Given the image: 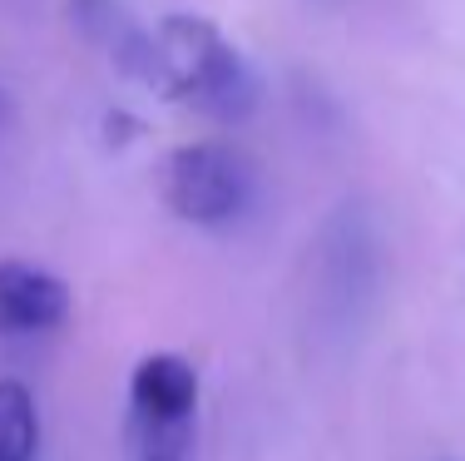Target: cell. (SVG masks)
I'll return each mask as SVG.
<instances>
[{"mask_svg": "<svg viewBox=\"0 0 465 461\" xmlns=\"http://www.w3.org/2000/svg\"><path fill=\"white\" fill-rule=\"evenodd\" d=\"M312 263H317V288H312L317 313L337 317V323H357L361 303L376 293V278H381V244H376V224L367 218V208L341 204L317 234Z\"/></svg>", "mask_w": 465, "mask_h": 461, "instance_id": "cell-3", "label": "cell"}, {"mask_svg": "<svg viewBox=\"0 0 465 461\" xmlns=\"http://www.w3.org/2000/svg\"><path fill=\"white\" fill-rule=\"evenodd\" d=\"M198 407V367L179 353H149L129 372V412L153 442H179Z\"/></svg>", "mask_w": 465, "mask_h": 461, "instance_id": "cell-4", "label": "cell"}, {"mask_svg": "<svg viewBox=\"0 0 465 461\" xmlns=\"http://www.w3.org/2000/svg\"><path fill=\"white\" fill-rule=\"evenodd\" d=\"M0 119H5V90H0Z\"/></svg>", "mask_w": 465, "mask_h": 461, "instance_id": "cell-8", "label": "cell"}, {"mask_svg": "<svg viewBox=\"0 0 465 461\" xmlns=\"http://www.w3.org/2000/svg\"><path fill=\"white\" fill-rule=\"evenodd\" d=\"M70 25L143 90L159 85V40H153V30L139 25L124 0H70Z\"/></svg>", "mask_w": 465, "mask_h": 461, "instance_id": "cell-5", "label": "cell"}, {"mask_svg": "<svg viewBox=\"0 0 465 461\" xmlns=\"http://www.w3.org/2000/svg\"><path fill=\"white\" fill-rule=\"evenodd\" d=\"M40 456V407L25 382L0 377V461Z\"/></svg>", "mask_w": 465, "mask_h": 461, "instance_id": "cell-7", "label": "cell"}, {"mask_svg": "<svg viewBox=\"0 0 465 461\" xmlns=\"http://www.w3.org/2000/svg\"><path fill=\"white\" fill-rule=\"evenodd\" d=\"M252 194H258L252 164L218 139L179 145L159 164V199L179 224L228 228L252 208Z\"/></svg>", "mask_w": 465, "mask_h": 461, "instance_id": "cell-2", "label": "cell"}, {"mask_svg": "<svg viewBox=\"0 0 465 461\" xmlns=\"http://www.w3.org/2000/svg\"><path fill=\"white\" fill-rule=\"evenodd\" d=\"M70 288L50 268L20 258H0V337H30L54 333L70 317Z\"/></svg>", "mask_w": 465, "mask_h": 461, "instance_id": "cell-6", "label": "cell"}, {"mask_svg": "<svg viewBox=\"0 0 465 461\" xmlns=\"http://www.w3.org/2000/svg\"><path fill=\"white\" fill-rule=\"evenodd\" d=\"M159 85L153 95L183 109L238 125L258 109V75L208 15H169L159 30Z\"/></svg>", "mask_w": 465, "mask_h": 461, "instance_id": "cell-1", "label": "cell"}, {"mask_svg": "<svg viewBox=\"0 0 465 461\" xmlns=\"http://www.w3.org/2000/svg\"><path fill=\"white\" fill-rule=\"evenodd\" d=\"M143 461H173V456H143Z\"/></svg>", "mask_w": 465, "mask_h": 461, "instance_id": "cell-9", "label": "cell"}]
</instances>
